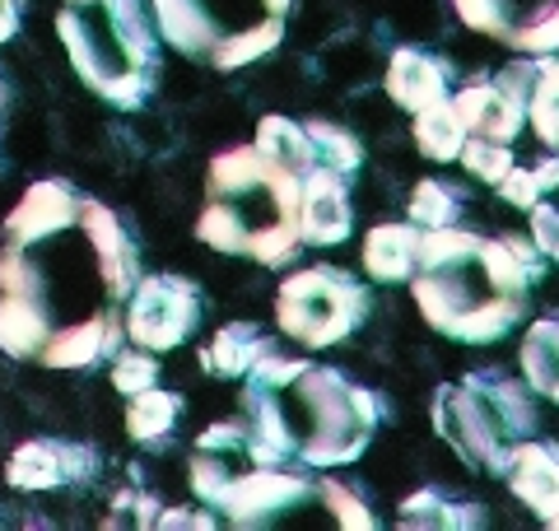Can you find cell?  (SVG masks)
Returning a JSON list of instances; mask_svg holds the SVG:
<instances>
[{
    "label": "cell",
    "instance_id": "9",
    "mask_svg": "<svg viewBox=\"0 0 559 531\" xmlns=\"http://www.w3.org/2000/svg\"><path fill=\"white\" fill-rule=\"evenodd\" d=\"M121 322H127L131 345H145L154 354L178 350L201 322V290L182 275H145L135 280Z\"/></svg>",
    "mask_w": 559,
    "mask_h": 531
},
{
    "label": "cell",
    "instance_id": "21",
    "mask_svg": "<svg viewBox=\"0 0 559 531\" xmlns=\"http://www.w3.org/2000/svg\"><path fill=\"white\" fill-rule=\"evenodd\" d=\"M527 127L536 131V140L559 158V57L546 51L536 61L532 75V94H527Z\"/></svg>",
    "mask_w": 559,
    "mask_h": 531
},
{
    "label": "cell",
    "instance_id": "14",
    "mask_svg": "<svg viewBox=\"0 0 559 531\" xmlns=\"http://www.w3.org/2000/svg\"><path fill=\"white\" fill-rule=\"evenodd\" d=\"M382 88L396 108H406L411 117L429 103H443L452 94V70L443 57H433L425 47H396L388 61V75H382Z\"/></svg>",
    "mask_w": 559,
    "mask_h": 531
},
{
    "label": "cell",
    "instance_id": "22",
    "mask_svg": "<svg viewBox=\"0 0 559 531\" xmlns=\"http://www.w3.org/2000/svg\"><path fill=\"white\" fill-rule=\"evenodd\" d=\"M396 522L401 527H433V531H452V527H480L485 522V508L476 504H457V499H443V494H433V489H419L411 494L406 504H401L396 512Z\"/></svg>",
    "mask_w": 559,
    "mask_h": 531
},
{
    "label": "cell",
    "instance_id": "16",
    "mask_svg": "<svg viewBox=\"0 0 559 531\" xmlns=\"http://www.w3.org/2000/svg\"><path fill=\"white\" fill-rule=\"evenodd\" d=\"M90 471H98V462L84 448L51 442V438H33V442H24V448L10 457L5 481L14 489H57L66 481H84Z\"/></svg>",
    "mask_w": 559,
    "mask_h": 531
},
{
    "label": "cell",
    "instance_id": "8",
    "mask_svg": "<svg viewBox=\"0 0 559 531\" xmlns=\"http://www.w3.org/2000/svg\"><path fill=\"white\" fill-rule=\"evenodd\" d=\"M364 317H369V285L341 266H308L280 280L275 322L294 345L326 350L364 327Z\"/></svg>",
    "mask_w": 559,
    "mask_h": 531
},
{
    "label": "cell",
    "instance_id": "26",
    "mask_svg": "<svg viewBox=\"0 0 559 531\" xmlns=\"http://www.w3.org/2000/svg\"><path fill=\"white\" fill-rule=\"evenodd\" d=\"M411 220L419 228H448L462 220V187L452 182H419L411 191Z\"/></svg>",
    "mask_w": 559,
    "mask_h": 531
},
{
    "label": "cell",
    "instance_id": "31",
    "mask_svg": "<svg viewBox=\"0 0 559 531\" xmlns=\"http://www.w3.org/2000/svg\"><path fill=\"white\" fill-rule=\"evenodd\" d=\"M527 215H532V243H536V252L559 261V205L536 201Z\"/></svg>",
    "mask_w": 559,
    "mask_h": 531
},
{
    "label": "cell",
    "instance_id": "24",
    "mask_svg": "<svg viewBox=\"0 0 559 531\" xmlns=\"http://www.w3.org/2000/svg\"><path fill=\"white\" fill-rule=\"evenodd\" d=\"M252 145L271 158V164L289 168V173H308L312 168V145H308V131L304 121H289V117H261L257 140Z\"/></svg>",
    "mask_w": 559,
    "mask_h": 531
},
{
    "label": "cell",
    "instance_id": "35",
    "mask_svg": "<svg viewBox=\"0 0 559 531\" xmlns=\"http://www.w3.org/2000/svg\"><path fill=\"white\" fill-rule=\"evenodd\" d=\"M550 527H555V531H559V512H555V518H550Z\"/></svg>",
    "mask_w": 559,
    "mask_h": 531
},
{
    "label": "cell",
    "instance_id": "30",
    "mask_svg": "<svg viewBox=\"0 0 559 531\" xmlns=\"http://www.w3.org/2000/svg\"><path fill=\"white\" fill-rule=\"evenodd\" d=\"M495 187H499V197H503V201H509L513 210H532V205H536L540 197H546V187H540V177H536V168H518V164H513L509 173H503V177H499V182H495Z\"/></svg>",
    "mask_w": 559,
    "mask_h": 531
},
{
    "label": "cell",
    "instance_id": "25",
    "mask_svg": "<svg viewBox=\"0 0 559 531\" xmlns=\"http://www.w3.org/2000/svg\"><path fill=\"white\" fill-rule=\"evenodd\" d=\"M308 131V145H312V164H322L341 177H355L364 164V145L349 135L341 121H304Z\"/></svg>",
    "mask_w": 559,
    "mask_h": 531
},
{
    "label": "cell",
    "instance_id": "32",
    "mask_svg": "<svg viewBox=\"0 0 559 531\" xmlns=\"http://www.w3.org/2000/svg\"><path fill=\"white\" fill-rule=\"evenodd\" d=\"M140 522V527H150L154 518H159V512H154V504L150 499H135L131 504V494H121V499H117V512H112V518H108V527H117V522Z\"/></svg>",
    "mask_w": 559,
    "mask_h": 531
},
{
    "label": "cell",
    "instance_id": "20",
    "mask_svg": "<svg viewBox=\"0 0 559 531\" xmlns=\"http://www.w3.org/2000/svg\"><path fill=\"white\" fill-rule=\"evenodd\" d=\"M411 135H415L419 154H429L433 164H457L462 140H466V127L457 121V113H452V98H443V103H429V108H419V113H415Z\"/></svg>",
    "mask_w": 559,
    "mask_h": 531
},
{
    "label": "cell",
    "instance_id": "34",
    "mask_svg": "<svg viewBox=\"0 0 559 531\" xmlns=\"http://www.w3.org/2000/svg\"><path fill=\"white\" fill-rule=\"evenodd\" d=\"M154 522L159 527H205L210 531V518H201V512H159Z\"/></svg>",
    "mask_w": 559,
    "mask_h": 531
},
{
    "label": "cell",
    "instance_id": "18",
    "mask_svg": "<svg viewBox=\"0 0 559 531\" xmlns=\"http://www.w3.org/2000/svg\"><path fill=\"white\" fill-rule=\"evenodd\" d=\"M275 341L261 327L252 322H229L215 341L201 345V368L215 378H248V368L261 359V354H271Z\"/></svg>",
    "mask_w": 559,
    "mask_h": 531
},
{
    "label": "cell",
    "instance_id": "36",
    "mask_svg": "<svg viewBox=\"0 0 559 531\" xmlns=\"http://www.w3.org/2000/svg\"><path fill=\"white\" fill-rule=\"evenodd\" d=\"M555 57H559V47H555Z\"/></svg>",
    "mask_w": 559,
    "mask_h": 531
},
{
    "label": "cell",
    "instance_id": "17",
    "mask_svg": "<svg viewBox=\"0 0 559 531\" xmlns=\"http://www.w3.org/2000/svg\"><path fill=\"white\" fill-rule=\"evenodd\" d=\"M419 247H425V228L415 220L411 224H378L364 238V271L378 285H401L415 275L419 266Z\"/></svg>",
    "mask_w": 559,
    "mask_h": 531
},
{
    "label": "cell",
    "instance_id": "1",
    "mask_svg": "<svg viewBox=\"0 0 559 531\" xmlns=\"http://www.w3.org/2000/svg\"><path fill=\"white\" fill-rule=\"evenodd\" d=\"M135 247L103 201L33 182L0 243V350L47 368H90L127 341Z\"/></svg>",
    "mask_w": 559,
    "mask_h": 531
},
{
    "label": "cell",
    "instance_id": "11",
    "mask_svg": "<svg viewBox=\"0 0 559 531\" xmlns=\"http://www.w3.org/2000/svg\"><path fill=\"white\" fill-rule=\"evenodd\" d=\"M466 28L485 33L518 57H546L559 47V0H452Z\"/></svg>",
    "mask_w": 559,
    "mask_h": 531
},
{
    "label": "cell",
    "instance_id": "5",
    "mask_svg": "<svg viewBox=\"0 0 559 531\" xmlns=\"http://www.w3.org/2000/svg\"><path fill=\"white\" fill-rule=\"evenodd\" d=\"M57 33L75 75L117 108H140L154 88L159 47L140 0H66Z\"/></svg>",
    "mask_w": 559,
    "mask_h": 531
},
{
    "label": "cell",
    "instance_id": "19",
    "mask_svg": "<svg viewBox=\"0 0 559 531\" xmlns=\"http://www.w3.org/2000/svg\"><path fill=\"white\" fill-rule=\"evenodd\" d=\"M522 374L527 387L540 392L546 401H559V317H540L522 335Z\"/></svg>",
    "mask_w": 559,
    "mask_h": 531
},
{
    "label": "cell",
    "instance_id": "6",
    "mask_svg": "<svg viewBox=\"0 0 559 531\" xmlns=\"http://www.w3.org/2000/svg\"><path fill=\"white\" fill-rule=\"evenodd\" d=\"M433 429L466 467L503 475L509 452L536 434L532 387L509 374H471L433 392Z\"/></svg>",
    "mask_w": 559,
    "mask_h": 531
},
{
    "label": "cell",
    "instance_id": "27",
    "mask_svg": "<svg viewBox=\"0 0 559 531\" xmlns=\"http://www.w3.org/2000/svg\"><path fill=\"white\" fill-rule=\"evenodd\" d=\"M457 164H466L471 177H480V182L495 187L503 173L513 168V150L503 145V140H485V135H466L462 140V154H457Z\"/></svg>",
    "mask_w": 559,
    "mask_h": 531
},
{
    "label": "cell",
    "instance_id": "12",
    "mask_svg": "<svg viewBox=\"0 0 559 531\" xmlns=\"http://www.w3.org/2000/svg\"><path fill=\"white\" fill-rule=\"evenodd\" d=\"M308 499H318V481H308V475L285 471V467H248L210 504H215L224 518H234L238 527H261V522L280 518V512H294Z\"/></svg>",
    "mask_w": 559,
    "mask_h": 531
},
{
    "label": "cell",
    "instance_id": "15",
    "mask_svg": "<svg viewBox=\"0 0 559 531\" xmlns=\"http://www.w3.org/2000/svg\"><path fill=\"white\" fill-rule=\"evenodd\" d=\"M503 481L527 504L536 518H555L559 512V442L546 438H522L509 452V467H503Z\"/></svg>",
    "mask_w": 559,
    "mask_h": 531
},
{
    "label": "cell",
    "instance_id": "13",
    "mask_svg": "<svg viewBox=\"0 0 559 531\" xmlns=\"http://www.w3.org/2000/svg\"><path fill=\"white\" fill-rule=\"evenodd\" d=\"M355 228V205L341 173L312 164L304 173V197H299V234L312 247H336Z\"/></svg>",
    "mask_w": 559,
    "mask_h": 531
},
{
    "label": "cell",
    "instance_id": "28",
    "mask_svg": "<svg viewBox=\"0 0 559 531\" xmlns=\"http://www.w3.org/2000/svg\"><path fill=\"white\" fill-rule=\"evenodd\" d=\"M159 382V359H154V350L145 345H131V350H117L112 359V387L117 392H145V387Z\"/></svg>",
    "mask_w": 559,
    "mask_h": 531
},
{
    "label": "cell",
    "instance_id": "10",
    "mask_svg": "<svg viewBox=\"0 0 559 531\" xmlns=\"http://www.w3.org/2000/svg\"><path fill=\"white\" fill-rule=\"evenodd\" d=\"M532 61L509 66L499 80H471L462 84L452 98V113L466 127V135H485V140H503L513 145V135L527 127V94H532Z\"/></svg>",
    "mask_w": 559,
    "mask_h": 531
},
{
    "label": "cell",
    "instance_id": "33",
    "mask_svg": "<svg viewBox=\"0 0 559 531\" xmlns=\"http://www.w3.org/2000/svg\"><path fill=\"white\" fill-rule=\"evenodd\" d=\"M14 28H20V0H0V43H10Z\"/></svg>",
    "mask_w": 559,
    "mask_h": 531
},
{
    "label": "cell",
    "instance_id": "29",
    "mask_svg": "<svg viewBox=\"0 0 559 531\" xmlns=\"http://www.w3.org/2000/svg\"><path fill=\"white\" fill-rule=\"evenodd\" d=\"M318 499L331 508V518H336L341 527H349V531H373V527H378L373 512L364 508L345 485H336V481H322V485H318Z\"/></svg>",
    "mask_w": 559,
    "mask_h": 531
},
{
    "label": "cell",
    "instance_id": "2",
    "mask_svg": "<svg viewBox=\"0 0 559 531\" xmlns=\"http://www.w3.org/2000/svg\"><path fill=\"white\" fill-rule=\"evenodd\" d=\"M382 420V401L349 382L341 368H322L285 354H261L242 378V424L252 429L261 462L280 467H341L369 448Z\"/></svg>",
    "mask_w": 559,
    "mask_h": 531
},
{
    "label": "cell",
    "instance_id": "23",
    "mask_svg": "<svg viewBox=\"0 0 559 531\" xmlns=\"http://www.w3.org/2000/svg\"><path fill=\"white\" fill-rule=\"evenodd\" d=\"M182 415V397L164 392V387H145V392H131L127 405V434L135 442H159L164 434H173V424Z\"/></svg>",
    "mask_w": 559,
    "mask_h": 531
},
{
    "label": "cell",
    "instance_id": "7",
    "mask_svg": "<svg viewBox=\"0 0 559 531\" xmlns=\"http://www.w3.org/2000/svg\"><path fill=\"white\" fill-rule=\"evenodd\" d=\"M150 10L182 57L238 70L280 47L289 0H150Z\"/></svg>",
    "mask_w": 559,
    "mask_h": 531
},
{
    "label": "cell",
    "instance_id": "4",
    "mask_svg": "<svg viewBox=\"0 0 559 531\" xmlns=\"http://www.w3.org/2000/svg\"><path fill=\"white\" fill-rule=\"evenodd\" d=\"M299 197L304 173L271 164L257 145L224 150L205 173V205L197 238L215 252L285 266L299 257Z\"/></svg>",
    "mask_w": 559,
    "mask_h": 531
},
{
    "label": "cell",
    "instance_id": "3",
    "mask_svg": "<svg viewBox=\"0 0 559 531\" xmlns=\"http://www.w3.org/2000/svg\"><path fill=\"white\" fill-rule=\"evenodd\" d=\"M546 257L527 238H480L462 224L425 228L419 266L411 275L419 317L462 345H489L509 335L532 304Z\"/></svg>",
    "mask_w": 559,
    "mask_h": 531
}]
</instances>
